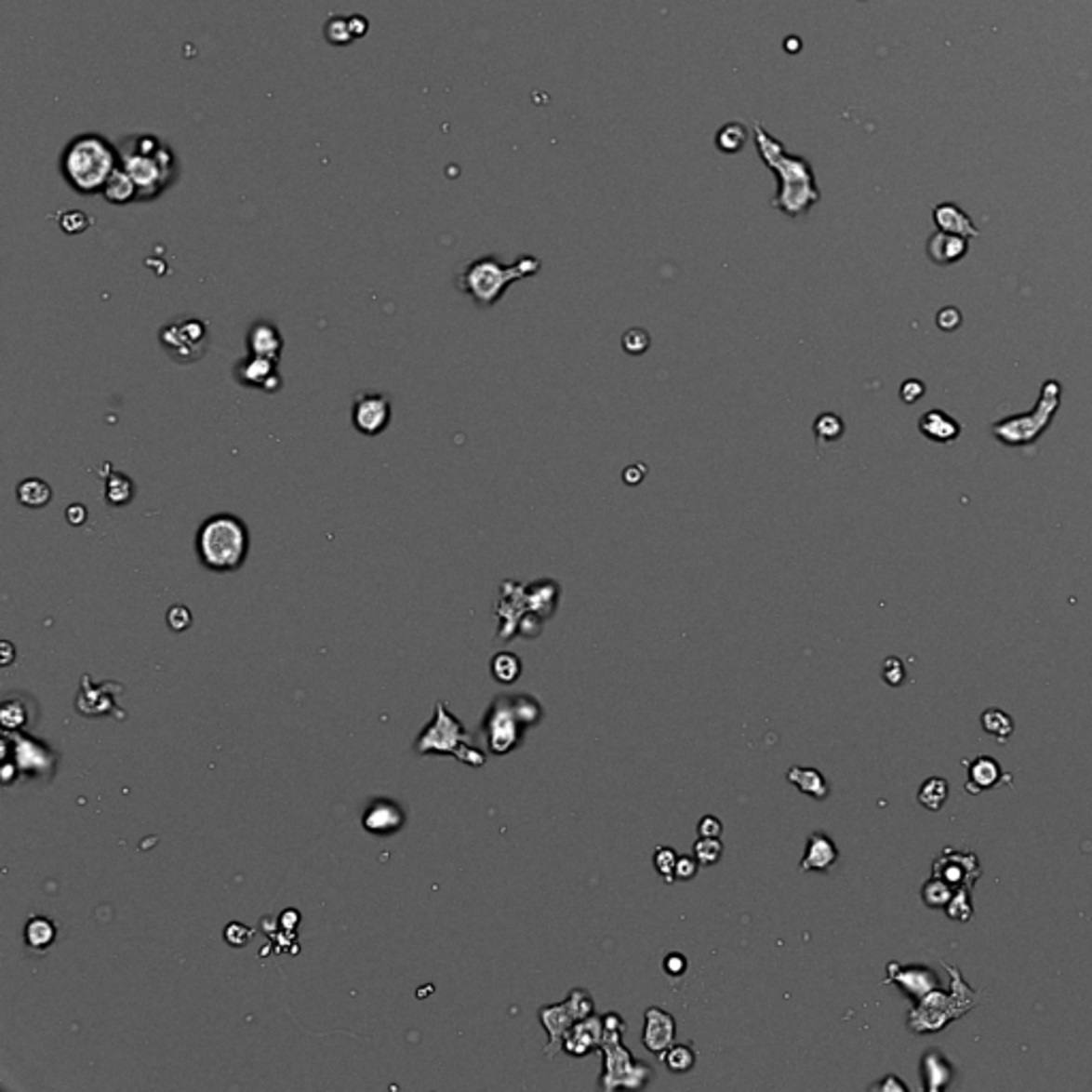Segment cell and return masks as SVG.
<instances>
[{"label":"cell","mask_w":1092,"mask_h":1092,"mask_svg":"<svg viewBox=\"0 0 1092 1092\" xmlns=\"http://www.w3.org/2000/svg\"><path fill=\"white\" fill-rule=\"evenodd\" d=\"M120 166L137 186V201L148 203L176 184L180 165L171 145L160 137L140 133L127 135L118 143Z\"/></svg>","instance_id":"obj_1"},{"label":"cell","mask_w":1092,"mask_h":1092,"mask_svg":"<svg viewBox=\"0 0 1092 1092\" xmlns=\"http://www.w3.org/2000/svg\"><path fill=\"white\" fill-rule=\"evenodd\" d=\"M26 943L36 952H46L56 939V926L46 917H33L24 930Z\"/></svg>","instance_id":"obj_29"},{"label":"cell","mask_w":1092,"mask_h":1092,"mask_svg":"<svg viewBox=\"0 0 1092 1092\" xmlns=\"http://www.w3.org/2000/svg\"><path fill=\"white\" fill-rule=\"evenodd\" d=\"M813 429H815V438L818 440L834 442V440L841 438L843 432H846V425H843V420L836 417V414L826 412V414H821V417H818Z\"/></svg>","instance_id":"obj_36"},{"label":"cell","mask_w":1092,"mask_h":1092,"mask_svg":"<svg viewBox=\"0 0 1092 1092\" xmlns=\"http://www.w3.org/2000/svg\"><path fill=\"white\" fill-rule=\"evenodd\" d=\"M109 468H112V465L107 463L105 491H103L105 501L109 506H128L135 498V483L127 474H122V472H115V470H109Z\"/></svg>","instance_id":"obj_23"},{"label":"cell","mask_w":1092,"mask_h":1092,"mask_svg":"<svg viewBox=\"0 0 1092 1092\" xmlns=\"http://www.w3.org/2000/svg\"><path fill=\"white\" fill-rule=\"evenodd\" d=\"M651 346V338L645 329H630L623 335V351L628 354H643Z\"/></svg>","instance_id":"obj_38"},{"label":"cell","mask_w":1092,"mask_h":1092,"mask_svg":"<svg viewBox=\"0 0 1092 1092\" xmlns=\"http://www.w3.org/2000/svg\"><path fill=\"white\" fill-rule=\"evenodd\" d=\"M872 1088H879V1090H890V1088H899V1090H907V1086H902V1084H900V1082H899V1080H897V1077H894V1075H887V1077H886V1080H884V1082H881V1084H877V1086H872Z\"/></svg>","instance_id":"obj_48"},{"label":"cell","mask_w":1092,"mask_h":1092,"mask_svg":"<svg viewBox=\"0 0 1092 1092\" xmlns=\"http://www.w3.org/2000/svg\"><path fill=\"white\" fill-rule=\"evenodd\" d=\"M960 323H963V316H960V310H956V308H943L937 314V325L941 326L943 331L958 329Z\"/></svg>","instance_id":"obj_45"},{"label":"cell","mask_w":1092,"mask_h":1092,"mask_svg":"<svg viewBox=\"0 0 1092 1092\" xmlns=\"http://www.w3.org/2000/svg\"><path fill=\"white\" fill-rule=\"evenodd\" d=\"M540 272V260L523 257L514 265H501L498 259L483 257L472 263L457 275V288L470 297L480 308H489L498 303L504 290L514 280L527 278Z\"/></svg>","instance_id":"obj_6"},{"label":"cell","mask_w":1092,"mask_h":1092,"mask_svg":"<svg viewBox=\"0 0 1092 1092\" xmlns=\"http://www.w3.org/2000/svg\"><path fill=\"white\" fill-rule=\"evenodd\" d=\"M788 781L798 792H803L805 796L818 800V803H821V800H826L830 796L828 779L824 775H821L818 768H811V766H792L788 770Z\"/></svg>","instance_id":"obj_21"},{"label":"cell","mask_w":1092,"mask_h":1092,"mask_svg":"<svg viewBox=\"0 0 1092 1092\" xmlns=\"http://www.w3.org/2000/svg\"><path fill=\"white\" fill-rule=\"evenodd\" d=\"M120 166L118 145L99 133L75 135L60 154V173L77 194H103L107 180Z\"/></svg>","instance_id":"obj_2"},{"label":"cell","mask_w":1092,"mask_h":1092,"mask_svg":"<svg viewBox=\"0 0 1092 1092\" xmlns=\"http://www.w3.org/2000/svg\"><path fill=\"white\" fill-rule=\"evenodd\" d=\"M246 351L247 354L280 361L284 351V338L278 325L269 323V320H259V323H254L246 335Z\"/></svg>","instance_id":"obj_18"},{"label":"cell","mask_w":1092,"mask_h":1092,"mask_svg":"<svg viewBox=\"0 0 1092 1092\" xmlns=\"http://www.w3.org/2000/svg\"><path fill=\"white\" fill-rule=\"evenodd\" d=\"M920 432L924 438L945 444L958 438L960 425L956 419H952L950 414H945L943 410H928L920 420Z\"/></svg>","instance_id":"obj_22"},{"label":"cell","mask_w":1092,"mask_h":1092,"mask_svg":"<svg viewBox=\"0 0 1092 1092\" xmlns=\"http://www.w3.org/2000/svg\"><path fill=\"white\" fill-rule=\"evenodd\" d=\"M928 257L937 265H953L969 252V239L939 231L928 239Z\"/></svg>","instance_id":"obj_19"},{"label":"cell","mask_w":1092,"mask_h":1092,"mask_svg":"<svg viewBox=\"0 0 1092 1092\" xmlns=\"http://www.w3.org/2000/svg\"><path fill=\"white\" fill-rule=\"evenodd\" d=\"M233 378L246 389H259L265 393H278L282 389V376L278 371V361L263 359V356L246 354L233 366Z\"/></svg>","instance_id":"obj_12"},{"label":"cell","mask_w":1092,"mask_h":1092,"mask_svg":"<svg viewBox=\"0 0 1092 1092\" xmlns=\"http://www.w3.org/2000/svg\"><path fill=\"white\" fill-rule=\"evenodd\" d=\"M103 196L105 201L112 203V206H128V203L137 201L135 181L130 180V176L122 169V166H118V169L113 171V176L107 180Z\"/></svg>","instance_id":"obj_24"},{"label":"cell","mask_w":1092,"mask_h":1092,"mask_svg":"<svg viewBox=\"0 0 1092 1092\" xmlns=\"http://www.w3.org/2000/svg\"><path fill=\"white\" fill-rule=\"evenodd\" d=\"M414 752L419 755H453L455 760L470 768H480L485 766L486 762V755L480 752L478 747L472 745V737L468 730H465L463 724L448 711V706L444 702L435 704L432 724L419 734L417 742H414Z\"/></svg>","instance_id":"obj_7"},{"label":"cell","mask_w":1092,"mask_h":1092,"mask_svg":"<svg viewBox=\"0 0 1092 1092\" xmlns=\"http://www.w3.org/2000/svg\"><path fill=\"white\" fill-rule=\"evenodd\" d=\"M538 1020L542 1022L546 1035H549V1041H546L544 1045V1057L555 1059L559 1052H564L566 1032L570 1031V1026L577 1020H574L572 1011L567 1007L566 1001L555 1005H544V1007L538 1009Z\"/></svg>","instance_id":"obj_14"},{"label":"cell","mask_w":1092,"mask_h":1092,"mask_svg":"<svg viewBox=\"0 0 1092 1092\" xmlns=\"http://www.w3.org/2000/svg\"><path fill=\"white\" fill-rule=\"evenodd\" d=\"M393 419V406L391 399L382 393H356L353 404V427L361 435L367 438H376L387 432Z\"/></svg>","instance_id":"obj_11"},{"label":"cell","mask_w":1092,"mask_h":1092,"mask_svg":"<svg viewBox=\"0 0 1092 1092\" xmlns=\"http://www.w3.org/2000/svg\"><path fill=\"white\" fill-rule=\"evenodd\" d=\"M924 395V384L920 380H907L900 387V397L905 404H915Z\"/></svg>","instance_id":"obj_46"},{"label":"cell","mask_w":1092,"mask_h":1092,"mask_svg":"<svg viewBox=\"0 0 1092 1092\" xmlns=\"http://www.w3.org/2000/svg\"><path fill=\"white\" fill-rule=\"evenodd\" d=\"M724 834V824L722 819L715 818V815H704V818L698 821V836H706V839H722Z\"/></svg>","instance_id":"obj_42"},{"label":"cell","mask_w":1092,"mask_h":1092,"mask_svg":"<svg viewBox=\"0 0 1092 1092\" xmlns=\"http://www.w3.org/2000/svg\"><path fill=\"white\" fill-rule=\"evenodd\" d=\"M981 722H984L986 732H990L999 740L1009 739V734L1014 732V722H1011V717L1007 715V712H1003L999 709L986 711L984 717H981Z\"/></svg>","instance_id":"obj_35"},{"label":"cell","mask_w":1092,"mask_h":1092,"mask_svg":"<svg viewBox=\"0 0 1092 1092\" xmlns=\"http://www.w3.org/2000/svg\"><path fill=\"white\" fill-rule=\"evenodd\" d=\"M158 341L166 356H171V359L180 363V366H191V363L203 359L207 353V325L203 323V320L191 316L178 318L160 329Z\"/></svg>","instance_id":"obj_10"},{"label":"cell","mask_w":1092,"mask_h":1092,"mask_svg":"<svg viewBox=\"0 0 1092 1092\" xmlns=\"http://www.w3.org/2000/svg\"><path fill=\"white\" fill-rule=\"evenodd\" d=\"M1060 406V382L1047 380L1039 391V402L1029 414L1003 419L994 423L992 435L1007 446H1026L1035 442L1052 423L1054 412Z\"/></svg>","instance_id":"obj_8"},{"label":"cell","mask_w":1092,"mask_h":1092,"mask_svg":"<svg viewBox=\"0 0 1092 1092\" xmlns=\"http://www.w3.org/2000/svg\"><path fill=\"white\" fill-rule=\"evenodd\" d=\"M724 856V843L722 839H706V836H700L694 843V858L700 866H715L719 860H722Z\"/></svg>","instance_id":"obj_32"},{"label":"cell","mask_w":1092,"mask_h":1092,"mask_svg":"<svg viewBox=\"0 0 1092 1092\" xmlns=\"http://www.w3.org/2000/svg\"><path fill=\"white\" fill-rule=\"evenodd\" d=\"M166 623H169V628L173 632H184V630H188V628H191V623H193L191 610H188L186 606H181V604H178V606H173L169 610V613H166Z\"/></svg>","instance_id":"obj_40"},{"label":"cell","mask_w":1092,"mask_h":1092,"mask_svg":"<svg viewBox=\"0 0 1092 1092\" xmlns=\"http://www.w3.org/2000/svg\"><path fill=\"white\" fill-rule=\"evenodd\" d=\"M542 717V706L531 696H499L486 711L483 730L489 752L506 755L523 742L527 727Z\"/></svg>","instance_id":"obj_5"},{"label":"cell","mask_w":1092,"mask_h":1092,"mask_svg":"<svg viewBox=\"0 0 1092 1092\" xmlns=\"http://www.w3.org/2000/svg\"><path fill=\"white\" fill-rule=\"evenodd\" d=\"M698 869H700V862L696 860L694 854L679 856V860H676V869H674V877H676V881H691L698 875Z\"/></svg>","instance_id":"obj_41"},{"label":"cell","mask_w":1092,"mask_h":1092,"mask_svg":"<svg viewBox=\"0 0 1092 1092\" xmlns=\"http://www.w3.org/2000/svg\"><path fill=\"white\" fill-rule=\"evenodd\" d=\"M16 498L24 508H46L52 501L54 493L46 480L41 478H24L18 485Z\"/></svg>","instance_id":"obj_25"},{"label":"cell","mask_w":1092,"mask_h":1092,"mask_svg":"<svg viewBox=\"0 0 1092 1092\" xmlns=\"http://www.w3.org/2000/svg\"><path fill=\"white\" fill-rule=\"evenodd\" d=\"M881 674H884V681L887 683V686H892V687L902 686V681H905V676H907L905 666H902V661L897 658H887L884 661V673Z\"/></svg>","instance_id":"obj_39"},{"label":"cell","mask_w":1092,"mask_h":1092,"mask_svg":"<svg viewBox=\"0 0 1092 1092\" xmlns=\"http://www.w3.org/2000/svg\"><path fill=\"white\" fill-rule=\"evenodd\" d=\"M523 673L521 659L511 651H501L491 659V674L501 686H513Z\"/></svg>","instance_id":"obj_28"},{"label":"cell","mask_w":1092,"mask_h":1092,"mask_svg":"<svg viewBox=\"0 0 1092 1092\" xmlns=\"http://www.w3.org/2000/svg\"><path fill=\"white\" fill-rule=\"evenodd\" d=\"M194 551L209 572H235L246 564L250 551V531L235 514H214L201 523L194 538Z\"/></svg>","instance_id":"obj_4"},{"label":"cell","mask_w":1092,"mask_h":1092,"mask_svg":"<svg viewBox=\"0 0 1092 1092\" xmlns=\"http://www.w3.org/2000/svg\"><path fill=\"white\" fill-rule=\"evenodd\" d=\"M917 800L926 806L930 811H939L943 806L945 800H948V781L945 779H939L933 777L928 779V781H924L920 793H917Z\"/></svg>","instance_id":"obj_31"},{"label":"cell","mask_w":1092,"mask_h":1092,"mask_svg":"<svg viewBox=\"0 0 1092 1092\" xmlns=\"http://www.w3.org/2000/svg\"><path fill=\"white\" fill-rule=\"evenodd\" d=\"M113 687H118V683L109 681L107 689L103 691V696H92V691L86 686H82V694L77 696V711L84 712V715H105V712L113 711L115 715L124 717L122 711L113 709V698L107 694V691H112Z\"/></svg>","instance_id":"obj_26"},{"label":"cell","mask_w":1092,"mask_h":1092,"mask_svg":"<svg viewBox=\"0 0 1092 1092\" xmlns=\"http://www.w3.org/2000/svg\"><path fill=\"white\" fill-rule=\"evenodd\" d=\"M664 971L670 978H683L687 971V958L681 952H670L664 958Z\"/></svg>","instance_id":"obj_43"},{"label":"cell","mask_w":1092,"mask_h":1092,"mask_svg":"<svg viewBox=\"0 0 1092 1092\" xmlns=\"http://www.w3.org/2000/svg\"><path fill=\"white\" fill-rule=\"evenodd\" d=\"M361 824L369 834L391 836L404 828L406 813H404L402 806L395 803V800L376 798V800H371L366 813H363Z\"/></svg>","instance_id":"obj_15"},{"label":"cell","mask_w":1092,"mask_h":1092,"mask_svg":"<svg viewBox=\"0 0 1092 1092\" xmlns=\"http://www.w3.org/2000/svg\"><path fill=\"white\" fill-rule=\"evenodd\" d=\"M566 1003H567V1007H570L574 1020H577V1022L579 1020H585V1018H589V1016H593L595 1003L592 999V994H589L585 988H574V990H570V994H567Z\"/></svg>","instance_id":"obj_37"},{"label":"cell","mask_w":1092,"mask_h":1092,"mask_svg":"<svg viewBox=\"0 0 1092 1092\" xmlns=\"http://www.w3.org/2000/svg\"><path fill=\"white\" fill-rule=\"evenodd\" d=\"M999 775H1001L999 764L990 758L975 760V764L971 766V783L978 785V790H984V788H990V785H994Z\"/></svg>","instance_id":"obj_33"},{"label":"cell","mask_w":1092,"mask_h":1092,"mask_svg":"<svg viewBox=\"0 0 1092 1092\" xmlns=\"http://www.w3.org/2000/svg\"><path fill=\"white\" fill-rule=\"evenodd\" d=\"M676 860H679V854H676L673 847L661 846V847L655 849L653 866H655V871H658V875L664 879V884H668V886L676 881V877H674Z\"/></svg>","instance_id":"obj_34"},{"label":"cell","mask_w":1092,"mask_h":1092,"mask_svg":"<svg viewBox=\"0 0 1092 1092\" xmlns=\"http://www.w3.org/2000/svg\"><path fill=\"white\" fill-rule=\"evenodd\" d=\"M753 133L758 152L779 178V196L773 201V206L783 209L788 216L805 214L819 199L811 165L805 158L788 154L783 145L773 135H768L760 124H755Z\"/></svg>","instance_id":"obj_3"},{"label":"cell","mask_w":1092,"mask_h":1092,"mask_svg":"<svg viewBox=\"0 0 1092 1092\" xmlns=\"http://www.w3.org/2000/svg\"><path fill=\"white\" fill-rule=\"evenodd\" d=\"M604 1037L602 1016H589L570 1026L564 1037V1052L572 1059H585L587 1054L600 1050Z\"/></svg>","instance_id":"obj_16"},{"label":"cell","mask_w":1092,"mask_h":1092,"mask_svg":"<svg viewBox=\"0 0 1092 1092\" xmlns=\"http://www.w3.org/2000/svg\"><path fill=\"white\" fill-rule=\"evenodd\" d=\"M661 1062H664L668 1072L673 1073H687L696 1067V1050L687 1044H674L661 1054Z\"/></svg>","instance_id":"obj_30"},{"label":"cell","mask_w":1092,"mask_h":1092,"mask_svg":"<svg viewBox=\"0 0 1092 1092\" xmlns=\"http://www.w3.org/2000/svg\"><path fill=\"white\" fill-rule=\"evenodd\" d=\"M676 1041V1020L673 1014H668L661 1007H649L645 1011V1026H643V1045L655 1057L661 1059L670 1045Z\"/></svg>","instance_id":"obj_13"},{"label":"cell","mask_w":1092,"mask_h":1092,"mask_svg":"<svg viewBox=\"0 0 1092 1092\" xmlns=\"http://www.w3.org/2000/svg\"><path fill=\"white\" fill-rule=\"evenodd\" d=\"M839 862V847L826 832H813L806 841L803 860L798 864L800 872H828Z\"/></svg>","instance_id":"obj_17"},{"label":"cell","mask_w":1092,"mask_h":1092,"mask_svg":"<svg viewBox=\"0 0 1092 1092\" xmlns=\"http://www.w3.org/2000/svg\"><path fill=\"white\" fill-rule=\"evenodd\" d=\"M64 514H67V521L71 523V526H75V527L84 526V523L88 521V511H86V508L82 504L69 506L67 513H64Z\"/></svg>","instance_id":"obj_47"},{"label":"cell","mask_w":1092,"mask_h":1092,"mask_svg":"<svg viewBox=\"0 0 1092 1092\" xmlns=\"http://www.w3.org/2000/svg\"><path fill=\"white\" fill-rule=\"evenodd\" d=\"M88 218H86L82 212H67L60 218V227L64 233H71V235H75V233H82L88 229Z\"/></svg>","instance_id":"obj_44"},{"label":"cell","mask_w":1092,"mask_h":1092,"mask_svg":"<svg viewBox=\"0 0 1092 1092\" xmlns=\"http://www.w3.org/2000/svg\"><path fill=\"white\" fill-rule=\"evenodd\" d=\"M602 1075L600 1090L613 1092L617 1088L643 1090L651 1082L653 1069L646 1062L634 1059L628 1047L623 1045L621 1032H606L602 1037Z\"/></svg>","instance_id":"obj_9"},{"label":"cell","mask_w":1092,"mask_h":1092,"mask_svg":"<svg viewBox=\"0 0 1092 1092\" xmlns=\"http://www.w3.org/2000/svg\"><path fill=\"white\" fill-rule=\"evenodd\" d=\"M894 966H897V973H890L887 981H897V984H900V988L905 990L907 994H913V996H922V994L930 992V988H933V984H935V978L928 971H922V969H902L900 971L899 965H894Z\"/></svg>","instance_id":"obj_27"},{"label":"cell","mask_w":1092,"mask_h":1092,"mask_svg":"<svg viewBox=\"0 0 1092 1092\" xmlns=\"http://www.w3.org/2000/svg\"><path fill=\"white\" fill-rule=\"evenodd\" d=\"M933 218L939 231L952 233V235H960L966 239L979 237V229L975 227L971 218L966 216L956 203H941V206H937Z\"/></svg>","instance_id":"obj_20"}]
</instances>
